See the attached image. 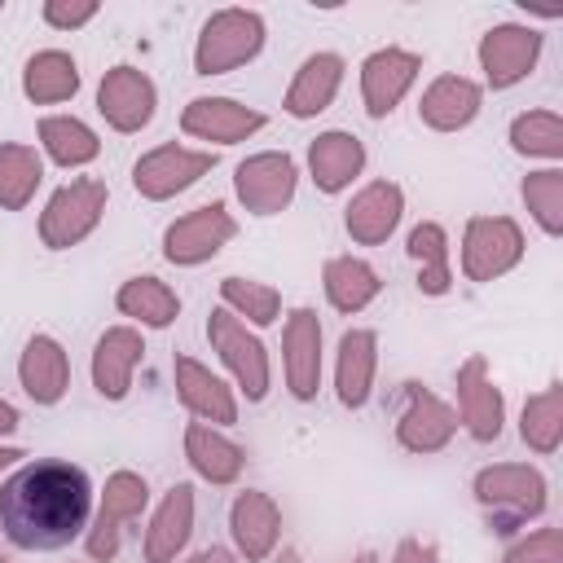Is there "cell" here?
Returning <instances> with one entry per match:
<instances>
[{
  "instance_id": "6da1fadb",
  "label": "cell",
  "mask_w": 563,
  "mask_h": 563,
  "mask_svg": "<svg viewBox=\"0 0 563 563\" xmlns=\"http://www.w3.org/2000/svg\"><path fill=\"white\" fill-rule=\"evenodd\" d=\"M88 475L70 462H31L0 484V528L22 550H62L88 523Z\"/></svg>"
},
{
  "instance_id": "7a4b0ae2",
  "label": "cell",
  "mask_w": 563,
  "mask_h": 563,
  "mask_svg": "<svg viewBox=\"0 0 563 563\" xmlns=\"http://www.w3.org/2000/svg\"><path fill=\"white\" fill-rule=\"evenodd\" d=\"M260 44H264L260 13H251V9H224V13H216L202 26L194 66H198V75H224V70L251 62L260 53Z\"/></svg>"
},
{
  "instance_id": "3957f363",
  "label": "cell",
  "mask_w": 563,
  "mask_h": 563,
  "mask_svg": "<svg viewBox=\"0 0 563 563\" xmlns=\"http://www.w3.org/2000/svg\"><path fill=\"white\" fill-rule=\"evenodd\" d=\"M106 211V185L101 180H70L66 189H57L40 216V238L44 246L62 251V246H75L84 242L97 220Z\"/></svg>"
},
{
  "instance_id": "277c9868",
  "label": "cell",
  "mask_w": 563,
  "mask_h": 563,
  "mask_svg": "<svg viewBox=\"0 0 563 563\" xmlns=\"http://www.w3.org/2000/svg\"><path fill=\"white\" fill-rule=\"evenodd\" d=\"M523 255V233L515 220L506 216H475L466 224V242H462V268L471 282H493L506 268H515Z\"/></svg>"
},
{
  "instance_id": "5b68a950",
  "label": "cell",
  "mask_w": 563,
  "mask_h": 563,
  "mask_svg": "<svg viewBox=\"0 0 563 563\" xmlns=\"http://www.w3.org/2000/svg\"><path fill=\"white\" fill-rule=\"evenodd\" d=\"M207 334L216 343V352L224 356V365L233 369V378L242 383V391L251 400H260L268 391V356H264V343L255 334H246V325L229 312V308H216L211 321H207Z\"/></svg>"
},
{
  "instance_id": "8992f818",
  "label": "cell",
  "mask_w": 563,
  "mask_h": 563,
  "mask_svg": "<svg viewBox=\"0 0 563 563\" xmlns=\"http://www.w3.org/2000/svg\"><path fill=\"white\" fill-rule=\"evenodd\" d=\"M233 233H238V224H233V216L224 211V202H211V207H198V211H189L185 220H176V224L167 229L163 255H167L172 264H202V260H211Z\"/></svg>"
},
{
  "instance_id": "52a82bcc",
  "label": "cell",
  "mask_w": 563,
  "mask_h": 563,
  "mask_svg": "<svg viewBox=\"0 0 563 563\" xmlns=\"http://www.w3.org/2000/svg\"><path fill=\"white\" fill-rule=\"evenodd\" d=\"M211 167H216V154H194V150H180V145H163V150L145 154L132 167V185H136L141 198H172V194L189 189Z\"/></svg>"
},
{
  "instance_id": "ba28073f",
  "label": "cell",
  "mask_w": 563,
  "mask_h": 563,
  "mask_svg": "<svg viewBox=\"0 0 563 563\" xmlns=\"http://www.w3.org/2000/svg\"><path fill=\"white\" fill-rule=\"evenodd\" d=\"M233 180H238V198L246 202V211L273 216L295 194V163H290V154H255L238 167Z\"/></svg>"
},
{
  "instance_id": "9c48e42d",
  "label": "cell",
  "mask_w": 563,
  "mask_h": 563,
  "mask_svg": "<svg viewBox=\"0 0 563 563\" xmlns=\"http://www.w3.org/2000/svg\"><path fill=\"white\" fill-rule=\"evenodd\" d=\"M453 427H457V418H453V409L444 400H435L422 383H405V413L396 422V435H400L405 449L435 453V449L449 444Z\"/></svg>"
},
{
  "instance_id": "30bf717a",
  "label": "cell",
  "mask_w": 563,
  "mask_h": 563,
  "mask_svg": "<svg viewBox=\"0 0 563 563\" xmlns=\"http://www.w3.org/2000/svg\"><path fill=\"white\" fill-rule=\"evenodd\" d=\"M150 501V488L141 475L132 471H119L106 479V497H101V510H97V523L88 532V554L92 559H114L119 550V523L141 515V506Z\"/></svg>"
},
{
  "instance_id": "8fae6325",
  "label": "cell",
  "mask_w": 563,
  "mask_h": 563,
  "mask_svg": "<svg viewBox=\"0 0 563 563\" xmlns=\"http://www.w3.org/2000/svg\"><path fill=\"white\" fill-rule=\"evenodd\" d=\"M537 53H541V35L532 26H493L479 40V62H484V75L493 88L519 84L532 70Z\"/></svg>"
},
{
  "instance_id": "7c38bea8",
  "label": "cell",
  "mask_w": 563,
  "mask_h": 563,
  "mask_svg": "<svg viewBox=\"0 0 563 563\" xmlns=\"http://www.w3.org/2000/svg\"><path fill=\"white\" fill-rule=\"evenodd\" d=\"M97 110L106 114L110 128L136 132V128H145L150 114H154V84H150L136 66H114V70L101 79Z\"/></svg>"
},
{
  "instance_id": "4fadbf2b",
  "label": "cell",
  "mask_w": 563,
  "mask_h": 563,
  "mask_svg": "<svg viewBox=\"0 0 563 563\" xmlns=\"http://www.w3.org/2000/svg\"><path fill=\"white\" fill-rule=\"evenodd\" d=\"M180 128L189 136H202V141H220V145H233V141H246L251 132L264 128V114L260 110H246L229 97H198L185 106L180 114Z\"/></svg>"
},
{
  "instance_id": "5bb4252c",
  "label": "cell",
  "mask_w": 563,
  "mask_h": 563,
  "mask_svg": "<svg viewBox=\"0 0 563 563\" xmlns=\"http://www.w3.org/2000/svg\"><path fill=\"white\" fill-rule=\"evenodd\" d=\"M418 66H422V62H418L413 53H405V48H378L374 57H365V66H361L365 110H369L374 119H383V114L405 97V88L413 84Z\"/></svg>"
},
{
  "instance_id": "9a60e30c",
  "label": "cell",
  "mask_w": 563,
  "mask_h": 563,
  "mask_svg": "<svg viewBox=\"0 0 563 563\" xmlns=\"http://www.w3.org/2000/svg\"><path fill=\"white\" fill-rule=\"evenodd\" d=\"M282 343H286V383H290V391L299 400H312L317 383H321V325H317V312L312 308L290 312Z\"/></svg>"
},
{
  "instance_id": "2e32d148",
  "label": "cell",
  "mask_w": 563,
  "mask_h": 563,
  "mask_svg": "<svg viewBox=\"0 0 563 563\" xmlns=\"http://www.w3.org/2000/svg\"><path fill=\"white\" fill-rule=\"evenodd\" d=\"M475 497L484 506H506L515 515H541L545 506V479L532 466H488L475 475Z\"/></svg>"
},
{
  "instance_id": "e0dca14e",
  "label": "cell",
  "mask_w": 563,
  "mask_h": 563,
  "mask_svg": "<svg viewBox=\"0 0 563 563\" xmlns=\"http://www.w3.org/2000/svg\"><path fill=\"white\" fill-rule=\"evenodd\" d=\"M141 352H145V343H141V334L128 330V325H114V330H106V334L97 339V352H92V383H97V391H101L106 400H123V396H128V387H132V365L141 361Z\"/></svg>"
},
{
  "instance_id": "ac0fdd59",
  "label": "cell",
  "mask_w": 563,
  "mask_h": 563,
  "mask_svg": "<svg viewBox=\"0 0 563 563\" xmlns=\"http://www.w3.org/2000/svg\"><path fill=\"white\" fill-rule=\"evenodd\" d=\"M457 400H462V422L471 427L475 440H497L501 431V391L488 383L484 356H471L457 369Z\"/></svg>"
},
{
  "instance_id": "d6986e66",
  "label": "cell",
  "mask_w": 563,
  "mask_h": 563,
  "mask_svg": "<svg viewBox=\"0 0 563 563\" xmlns=\"http://www.w3.org/2000/svg\"><path fill=\"white\" fill-rule=\"evenodd\" d=\"M400 189L391 185V180H374V185H365L356 198H352V207H347V233L356 238V242H365V246H374V242H387V233L396 229V220H400Z\"/></svg>"
},
{
  "instance_id": "ffe728a7",
  "label": "cell",
  "mask_w": 563,
  "mask_h": 563,
  "mask_svg": "<svg viewBox=\"0 0 563 563\" xmlns=\"http://www.w3.org/2000/svg\"><path fill=\"white\" fill-rule=\"evenodd\" d=\"M18 374H22V387H26V396H31L35 405H53V400H62V391H66V383H70L66 352H62L48 334H35V339L26 343Z\"/></svg>"
},
{
  "instance_id": "44dd1931",
  "label": "cell",
  "mask_w": 563,
  "mask_h": 563,
  "mask_svg": "<svg viewBox=\"0 0 563 563\" xmlns=\"http://www.w3.org/2000/svg\"><path fill=\"white\" fill-rule=\"evenodd\" d=\"M229 528H233V541L242 545L246 559H268V550L277 545V532H282V515L277 506L264 497V493H242L229 510Z\"/></svg>"
},
{
  "instance_id": "7402d4cb",
  "label": "cell",
  "mask_w": 563,
  "mask_h": 563,
  "mask_svg": "<svg viewBox=\"0 0 563 563\" xmlns=\"http://www.w3.org/2000/svg\"><path fill=\"white\" fill-rule=\"evenodd\" d=\"M189 528H194V488L176 484L163 497V506H158V515H154V523L145 532V559L150 563H172L176 550L189 541Z\"/></svg>"
},
{
  "instance_id": "603a6c76",
  "label": "cell",
  "mask_w": 563,
  "mask_h": 563,
  "mask_svg": "<svg viewBox=\"0 0 563 563\" xmlns=\"http://www.w3.org/2000/svg\"><path fill=\"white\" fill-rule=\"evenodd\" d=\"M339 79H343V57H334V53H317V57H308V62L299 66L290 92H286V110H290L295 119H312V114H321V110L334 101Z\"/></svg>"
},
{
  "instance_id": "cb8c5ba5",
  "label": "cell",
  "mask_w": 563,
  "mask_h": 563,
  "mask_svg": "<svg viewBox=\"0 0 563 563\" xmlns=\"http://www.w3.org/2000/svg\"><path fill=\"white\" fill-rule=\"evenodd\" d=\"M176 387H180V400L189 413L211 418V422H238V405H233L229 387L211 369H202L198 361L176 356Z\"/></svg>"
},
{
  "instance_id": "d4e9b609",
  "label": "cell",
  "mask_w": 563,
  "mask_h": 563,
  "mask_svg": "<svg viewBox=\"0 0 563 563\" xmlns=\"http://www.w3.org/2000/svg\"><path fill=\"white\" fill-rule=\"evenodd\" d=\"M479 110V88L462 75H440L427 92H422V123L427 128H440V132H453V128H466Z\"/></svg>"
},
{
  "instance_id": "484cf974",
  "label": "cell",
  "mask_w": 563,
  "mask_h": 563,
  "mask_svg": "<svg viewBox=\"0 0 563 563\" xmlns=\"http://www.w3.org/2000/svg\"><path fill=\"white\" fill-rule=\"evenodd\" d=\"M308 163H312V180H317V189L339 194V189L361 172L365 150H361V141H356L352 132H325V136L312 141Z\"/></svg>"
},
{
  "instance_id": "4316f807",
  "label": "cell",
  "mask_w": 563,
  "mask_h": 563,
  "mask_svg": "<svg viewBox=\"0 0 563 563\" xmlns=\"http://www.w3.org/2000/svg\"><path fill=\"white\" fill-rule=\"evenodd\" d=\"M374 330H347L339 343V400L347 409H361L369 400V383H374Z\"/></svg>"
},
{
  "instance_id": "83f0119b",
  "label": "cell",
  "mask_w": 563,
  "mask_h": 563,
  "mask_svg": "<svg viewBox=\"0 0 563 563\" xmlns=\"http://www.w3.org/2000/svg\"><path fill=\"white\" fill-rule=\"evenodd\" d=\"M185 457L194 462V471L202 475V479H211V484H229V479H238V471H242V449L238 444H229L220 431H211L207 422H189L185 427Z\"/></svg>"
},
{
  "instance_id": "f1b7e54d",
  "label": "cell",
  "mask_w": 563,
  "mask_h": 563,
  "mask_svg": "<svg viewBox=\"0 0 563 563\" xmlns=\"http://www.w3.org/2000/svg\"><path fill=\"white\" fill-rule=\"evenodd\" d=\"M325 295L339 312H361L374 295H378V277L365 260H352V255H339L325 264Z\"/></svg>"
},
{
  "instance_id": "f546056e",
  "label": "cell",
  "mask_w": 563,
  "mask_h": 563,
  "mask_svg": "<svg viewBox=\"0 0 563 563\" xmlns=\"http://www.w3.org/2000/svg\"><path fill=\"white\" fill-rule=\"evenodd\" d=\"M119 312H128L145 325H172L180 312V299L158 277H132L119 286Z\"/></svg>"
},
{
  "instance_id": "4dcf8cb0",
  "label": "cell",
  "mask_w": 563,
  "mask_h": 563,
  "mask_svg": "<svg viewBox=\"0 0 563 563\" xmlns=\"http://www.w3.org/2000/svg\"><path fill=\"white\" fill-rule=\"evenodd\" d=\"M26 97L31 101H66L79 88V70L66 53H35L26 62Z\"/></svg>"
},
{
  "instance_id": "1f68e13d",
  "label": "cell",
  "mask_w": 563,
  "mask_h": 563,
  "mask_svg": "<svg viewBox=\"0 0 563 563\" xmlns=\"http://www.w3.org/2000/svg\"><path fill=\"white\" fill-rule=\"evenodd\" d=\"M409 255L418 260V286L427 295H444L453 273H449V242L440 224H418L409 233Z\"/></svg>"
},
{
  "instance_id": "d6a6232c",
  "label": "cell",
  "mask_w": 563,
  "mask_h": 563,
  "mask_svg": "<svg viewBox=\"0 0 563 563\" xmlns=\"http://www.w3.org/2000/svg\"><path fill=\"white\" fill-rule=\"evenodd\" d=\"M44 167H40V154L26 150V145H0V207L18 211L31 202L35 185H40Z\"/></svg>"
},
{
  "instance_id": "836d02e7",
  "label": "cell",
  "mask_w": 563,
  "mask_h": 563,
  "mask_svg": "<svg viewBox=\"0 0 563 563\" xmlns=\"http://www.w3.org/2000/svg\"><path fill=\"white\" fill-rule=\"evenodd\" d=\"M40 141H44V150H48L62 167H79V163L97 158V150H101V141L92 136V128H84L79 119H66V114L44 119V123H40Z\"/></svg>"
},
{
  "instance_id": "e575fe53",
  "label": "cell",
  "mask_w": 563,
  "mask_h": 563,
  "mask_svg": "<svg viewBox=\"0 0 563 563\" xmlns=\"http://www.w3.org/2000/svg\"><path fill=\"white\" fill-rule=\"evenodd\" d=\"M523 440L537 449V453H554L559 449V435H563V387H545L541 396H532L523 405V422H519Z\"/></svg>"
},
{
  "instance_id": "d590c367",
  "label": "cell",
  "mask_w": 563,
  "mask_h": 563,
  "mask_svg": "<svg viewBox=\"0 0 563 563\" xmlns=\"http://www.w3.org/2000/svg\"><path fill=\"white\" fill-rule=\"evenodd\" d=\"M510 141H515L519 154H545V158H559V154H563V119L550 114V110L519 114L515 128H510Z\"/></svg>"
},
{
  "instance_id": "8d00e7d4",
  "label": "cell",
  "mask_w": 563,
  "mask_h": 563,
  "mask_svg": "<svg viewBox=\"0 0 563 563\" xmlns=\"http://www.w3.org/2000/svg\"><path fill=\"white\" fill-rule=\"evenodd\" d=\"M523 202L545 233H563V172H532L523 180Z\"/></svg>"
},
{
  "instance_id": "74e56055",
  "label": "cell",
  "mask_w": 563,
  "mask_h": 563,
  "mask_svg": "<svg viewBox=\"0 0 563 563\" xmlns=\"http://www.w3.org/2000/svg\"><path fill=\"white\" fill-rule=\"evenodd\" d=\"M220 295H224V303H229V308H238V312H242V317H251L255 325H268V321L277 317V308H282V299H277V290H273V286L242 282V277H224V282H220Z\"/></svg>"
},
{
  "instance_id": "f35d334b",
  "label": "cell",
  "mask_w": 563,
  "mask_h": 563,
  "mask_svg": "<svg viewBox=\"0 0 563 563\" xmlns=\"http://www.w3.org/2000/svg\"><path fill=\"white\" fill-rule=\"evenodd\" d=\"M559 550H563V537H559L554 528H545V532L519 541V545L506 554V563H559Z\"/></svg>"
},
{
  "instance_id": "ab89813d",
  "label": "cell",
  "mask_w": 563,
  "mask_h": 563,
  "mask_svg": "<svg viewBox=\"0 0 563 563\" xmlns=\"http://www.w3.org/2000/svg\"><path fill=\"white\" fill-rule=\"evenodd\" d=\"M92 13H97L92 0H70V4H66V0H48V4H44V18H48L53 26H84Z\"/></svg>"
},
{
  "instance_id": "60d3db41",
  "label": "cell",
  "mask_w": 563,
  "mask_h": 563,
  "mask_svg": "<svg viewBox=\"0 0 563 563\" xmlns=\"http://www.w3.org/2000/svg\"><path fill=\"white\" fill-rule=\"evenodd\" d=\"M396 563H435V550L422 545V541H413V537H405L396 545Z\"/></svg>"
},
{
  "instance_id": "b9f144b4",
  "label": "cell",
  "mask_w": 563,
  "mask_h": 563,
  "mask_svg": "<svg viewBox=\"0 0 563 563\" xmlns=\"http://www.w3.org/2000/svg\"><path fill=\"white\" fill-rule=\"evenodd\" d=\"M13 427H18V409H13L9 400H0V435L13 431Z\"/></svg>"
},
{
  "instance_id": "7bdbcfd3",
  "label": "cell",
  "mask_w": 563,
  "mask_h": 563,
  "mask_svg": "<svg viewBox=\"0 0 563 563\" xmlns=\"http://www.w3.org/2000/svg\"><path fill=\"white\" fill-rule=\"evenodd\" d=\"M189 563H233V559H229L224 550H216V545H211V550H202V554H194Z\"/></svg>"
},
{
  "instance_id": "ee69618b",
  "label": "cell",
  "mask_w": 563,
  "mask_h": 563,
  "mask_svg": "<svg viewBox=\"0 0 563 563\" xmlns=\"http://www.w3.org/2000/svg\"><path fill=\"white\" fill-rule=\"evenodd\" d=\"M18 457H22V453H18V449H0V471H4V466H9V462H18Z\"/></svg>"
},
{
  "instance_id": "f6af8a7d",
  "label": "cell",
  "mask_w": 563,
  "mask_h": 563,
  "mask_svg": "<svg viewBox=\"0 0 563 563\" xmlns=\"http://www.w3.org/2000/svg\"><path fill=\"white\" fill-rule=\"evenodd\" d=\"M277 563H299V554H295V550H282V559H277Z\"/></svg>"
},
{
  "instance_id": "bcb514c9",
  "label": "cell",
  "mask_w": 563,
  "mask_h": 563,
  "mask_svg": "<svg viewBox=\"0 0 563 563\" xmlns=\"http://www.w3.org/2000/svg\"><path fill=\"white\" fill-rule=\"evenodd\" d=\"M352 563H378V559H374V554H369V550H365V554H356V559H352Z\"/></svg>"
},
{
  "instance_id": "7dc6e473",
  "label": "cell",
  "mask_w": 563,
  "mask_h": 563,
  "mask_svg": "<svg viewBox=\"0 0 563 563\" xmlns=\"http://www.w3.org/2000/svg\"><path fill=\"white\" fill-rule=\"evenodd\" d=\"M0 563H9V559H0Z\"/></svg>"
}]
</instances>
